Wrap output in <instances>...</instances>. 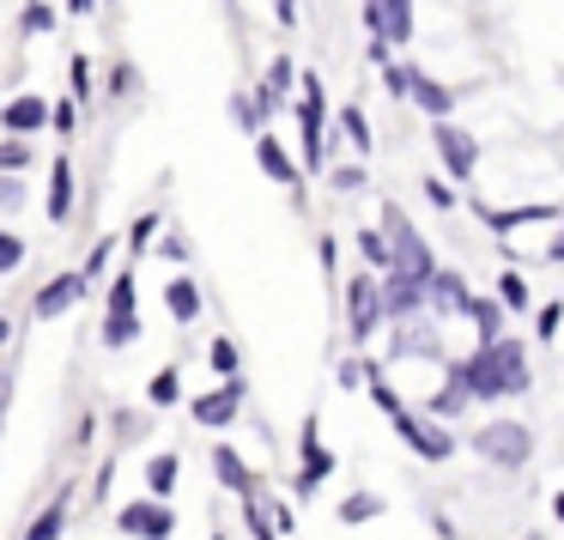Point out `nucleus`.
I'll return each instance as SVG.
<instances>
[{"label":"nucleus","mask_w":564,"mask_h":540,"mask_svg":"<svg viewBox=\"0 0 564 540\" xmlns=\"http://www.w3.org/2000/svg\"><path fill=\"white\" fill-rule=\"evenodd\" d=\"M467 370V389H474V401H510V395H522L528 382V346L510 341V334H498V341H486L474 358H462Z\"/></svg>","instance_id":"f257e3e1"},{"label":"nucleus","mask_w":564,"mask_h":540,"mask_svg":"<svg viewBox=\"0 0 564 540\" xmlns=\"http://www.w3.org/2000/svg\"><path fill=\"white\" fill-rule=\"evenodd\" d=\"M382 231H389V249H394V268L389 273H413V280H431V273H437L431 244L413 231V219H406L394 201H382Z\"/></svg>","instance_id":"f03ea898"},{"label":"nucleus","mask_w":564,"mask_h":540,"mask_svg":"<svg viewBox=\"0 0 564 540\" xmlns=\"http://www.w3.org/2000/svg\"><path fill=\"white\" fill-rule=\"evenodd\" d=\"M474 450L486 455L491 467H510V474H516V467H522L528 455H534V431L516 425V419H491V425H479V431H474Z\"/></svg>","instance_id":"7ed1b4c3"},{"label":"nucleus","mask_w":564,"mask_h":540,"mask_svg":"<svg viewBox=\"0 0 564 540\" xmlns=\"http://www.w3.org/2000/svg\"><path fill=\"white\" fill-rule=\"evenodd\" d=\"M382 322H389V310H382V280H370V273L346 280V334H352L358 346H370V334H382Z\"/></svg>","instance_id":"20e7f679"},{"label":"nucleus","mask_w":564,"mask_h":540,"mask_svg":"<svg viewBox=\"0 0 564 540\" xmlns=\"http://www.w3.org/2000/svg\"><path fill=\"white\" fill-rule=\"evenodd\" d=\"M116 534H128V540H171L176 534V510L147 492V498H134V504L116 510Z\"/></svg>","instance_id":"39448f33"},{"label":"nucleus","mask_w":564,"mask_h":540,"mask_svg":"<svg viewBox=\"0 0 564 540\" xmlns=\"http://www.w3.org/2000/svg\"><path fill=\"white\" fill-rule=\"evenodd\" d=\"M297 86H304V104H297V140H304V164L316 171V164L328 159V110H322V79L304 74Z\"/></svg>","instance_id":"423d86ee"},{"label":"nucleus","mask_w":564,"mask_h":540,"mask_svg":"<svg viewBox=\"0 0 564 540\" xmlns=\"http://www.w3.org/2000/svg\"><path fill=\"white\" fill-rule=\"evenodd\" d=\"M389 419H394V438H401L406 450L419 455V462H449V455H455V438L437 425V419L406 413V407H401V413H389Z\"/></svg>","instance_id":"0eeeda50"},{"label":"nucleus","mask_w":564,"mask_h":540,"mask_svg":"<svg viewBox=\"0 0 564 540\" xmlns=\"http://www.w3.org/2000/svg\"><path fill=\"white\" fill-rule=\"evenodd\" d=\"M243 395H249L243 377H225L219 389H207V395H195V401H188V419H195V425H207V431H225V425H237V413H243Z\"/></svg>","instance_id":"6e6552de"},{"label":"nucleus","mask_w":564,"mask_h":540,"mask_svg":"<svg viewBox=\"0 0 564 540\" xmlns=\"http://www.w3.org/2000/svg\"><path fill=\"white\" fill-rule=\"evenodd\" d=\"M431 147H437L443 171H449L455 183H467V176L479 171V140L467 134V128H455L449 116H443V122H431Z\"/></svg>","instance_id":"1a4fd4ad"},{"label":"nucleus","mask_w":564,"mask_h":540,"mask_svg":"<svg viewBox=\"0 0 564 540\" xmlns=\"http://www.w3.org/2000/svg\"><path fill=\"white\" fill-rule=\"evenodd\" d=\"M365 31L382 43H413V0H365Z\"/></svg>","instance_id":"9d476101"},{"label":"nucleus","mask_w":564,"mask_h":540,"mask_svg":"<svg viewBox=\"0 0 564 540\" xmlns=\"http://www.w3.org/2000/svg\"><path fill=\"white\" fill-rule=\"evenodd\" d=\"M297 450H304V467H297V486H292V492H297V498H316V486L334 474V455L316 443V419H304V431H297Z\"/></svg>","instance_id":"9b49d317"},{"label":"nucleus","mask_w":564,"mask_h":540,"mask_svg":"<svg viewBox=\"0 0 564 540\" xmlns=\"http://www.w3.org/2000/svg\"><path fill=\"white\" fill-rule=\"evenodd\" d=\"M0 128H7V134H43V128H50V98H37V91H19V98H7L0 104Z\"/></svg>","instance_id":"f8f14e48"},{"label":"nucleus","mask_w":564,"mask_h":540,"mask_svg":"<svg viewBox=\"0 0 564 540\" xmlns=\"http://www.w3.org/2000/svg\"><path fill=\"white\" fill-rule=\"evenodd\" d=\"M86 292H91V285L79 280V268H74V273H55V280L43 285L37 298H31V316H37V322H55V316H62V310H74V304H79V298H86Z\"/></svg>","instance_id":"ddd939ff"},{"label":"nucleus","mask_w":564,"mask_h":540,"mask_svg":"<svg viewBox=\"0 0 564 540\" xmlns=\"http://www.w3.org/2000/svg\"><path fill=\"white\" fill-rule=\"evenodd\" d=\"M382 310H389V322H406V316H419V310H431L425 280H413V273H389V280H382Z\"/></svg>","instance_id":"4468645a"},{"label":"nucleus","mask_w":564,"mask_h":540,"mask_svg":"<svg viewBox=\"0 0 564 540\" xmlns=\"http://www.w3.org/2000/svg\"><path fill=\"white\" fill-rule=\"evenodd\" d=\"M256 164H261V171H268L280 188H292V195H304V171H297V159H292V152H285L273 134H256Z\"/></svg>","instance_id":"2eb2a0df"},{"label":"nucleus","mask_w":564,"mask_h":540,"mask_svg":"<svg viewBox=\"0 0 564 540\" xmlns=\"http://www.w3.org/2000/svg\"><path fill=\"white\" fill-rule=\"evenodd\" d=\"M425 298H431V310H443V316H462V310H467V298H474V292H467V280H462V273L437 268V273L425 280Z\"/></svg>","instance_id":"dca6fc26"},{"label":"nucleus","mask_w":564,"mask_h":540,"mask_svg":"<svg viewBox=\"0 0 564 540\" xmlns=\"http://www.w3.org/2000/svg\"><path fill=\"white\" fill-rule=\"evenodd\" d=\"M292 79H297L292 55H273L268 79H261V91H256V110H261V116H273V110H280V104H285V91H292Z\"/></svg>","instance_id":"f3484780"},{"label":"nucleus","mask_w":564,"mask_h":540,"mask_svg":"<svg viewBox=\"0 0 564 540\" xmlns=\"http://www.w3.org/2000/svg\"><path fill=\"white\" fill-rule=\"evenodd\" d=\"M213 474H219V486L237 492V498H249V492H256V474H249V462L231 450V443H219V450H213Z\"/></svg>","instance_id":"a211bd4d"},{"label":"nucleus","mask_w":564,"mask_h":540,"mask_svg":"<svg viewBox=\"0 0 564 540\" xmlns=\"http://www.w3.org/2000/svg\"><path fill=\"white\" fill-rule=\"evenodd\" d=\"M406 98H413L419 110L431 116V122H443V116L455 110V91H449V86H437L431 74H419V67H413V86H406Z\"/></svg>","instance_id":"6ab92c4d"},{"label":"nucleus","mask_w":564,"mask_h":540,"mask_svg":"<svg viewBox=\"0 0 564 540\" xmlns=\"http://www.w3.org/2000/svg\"><path fill=\"white\" fill-rule=\"evenodd\" d=\"M164 310H171L176 322H200V280H195V273L164 280Z\"/></svg>","instance_id":"aec40b11"},{"label":"nucleus","mask_w":564,"mask_h":540,"mask_svg":"<svg viewBox=\"0 0 564 540\" xmlns=\"http://www.w3.org/2000/svg\"><path fill=\"white\" fill-rule=\"evenodd\" d=\"M467 401H474V389H467V370H462V365H449L443 389L431 395V413H437V419H462V413H467Z\"/></svg>","instance_id":"412c9836"},{"label":"nucleus","mask_w":564,"mask_h":540,"mask_svg":"<svg viewBox=\"0 0 564 540\" xmlns=\"http://www.w3.org/2000/svg\"><path fill=\"white\" fill-rule=\"evenodd\" d=\"M98 341H104V353H122V346H134V341H140V316H134V310H104Z\"/></svg>","instance_id":"4be33fe9"},{"label":"nucleus","mask_w":564,"mask_h":540,"mask_svg":"<svg viewBox=\"0 0 564 540\" xmlns=\"http://www.w3.org/2000/svg\"><path fill=\"white\" fill-rule=\"evenodd\" d=\"M43 207H50V219L62 225L67 213H74V164L67 159H55V171H50V195H43Z\"/></svg>","instance_id":"5701e85b"},{"label":"nucleus","mask_w":564,"mask_h":540,"mask_svg":"<svg viewBox=\"0 0 564 540\" xmlns=\"http://www.w3.org/2000/svg\"><path fill=\"white\" fill-rule=\"evenodd\" d=\"M462 316L474 322L479 346H486V341H498V334H503V304H498V298H467V310H462Z\"/></svg>","instance_id":"b1692460"},{"label":"nucleus","mask_w":564,"mask_h":540,"mask_svg":"<svg viewBox=\"0 0 564 540\" xmlns=\"http://www.w3.org/2000/svg\"><path fill=\"white\" fill-rule=\"evenodd\" d=\"M491 231H516V225H546V219H564V207H516V213H479Z\"/></svg>","instance_id":"393cba45"},{"label":"nucleus","mask_w":564,"mask_h":540,"mask_svg":"<svg viewBox=\"0 0 564 540\" xmlns=\"http://www.w3.org/2000/svg\"><path fill=\"white\" fill-rule=\"evenodd\" d=\"M176 474H183V462H176L171 450H159V455L147 462V492H152V498H171V492H176Z\"/></svg>","instance_id":"a878e982"},{"label":"nucleus","mask_w":564,"mask_h":540,"mask_svg":"<svg viewBox=\"0 0 564 540\" xmlns=\"http://www.w3.org/2000/svg\"><path fill=\"white\" fill-rule=\"evenodd\" d=\"M352 244H358V256H365L370 268H382V273L394 268V249H389V231H370V225H365V231H358Z\"/></svg>","instance_id":"bb28decb"},{"label":"nucleus","mask_w":564,"mask_h":540,"mask_svg":"<svg viewBox=\"0 0 564 540\" xmlns=\"http://www.w3.org/2000/svg\"><path fill=\"white\" fill-rule=\"evenodd\" d=\"M382 516V498L377 492H352V498H340V522L358 528V522H377Z\"/></svg>","instance_id":"cd10ccee"},{"label":"nucleus","mask_w":564,"mask_h":540,"mask_svg":"<svg viewBox=\"0 0 564 540\" xmlns=\"http://www.w3.org/2000/svg\"><path fill=\"white\" fill-rule=\"evenodd\" d=\"M159 231H164V219H159V213H140V219L128 225L122 249H128V256H147V249H152V237H159Z\"/></svg>","instance_id":"c85d7f7f"},{"label":"nucleus","mask_w":564,"mask_h":540,"mask_svg":"<svg viewBox=\"0 0 564 540\" xmlns=\"http://www.w3.org/2000/svg\"><path fill=\"white\" fill-rule=\"evenodd\" d=\"M243 528H249V540H280L273 516L261 510V492H249V498H243Z\"/></svg>","instance_id":"c756f323"},{"label":"nucleus","mask_w":564,"mask_h":540,"mask_svg":"<svg viewBox=\"0 0 564 540\" xmlns=\"http://www.w3.org/2000/svg\"><path fill=\"white\" fill-rule=\"evenodd\" d=\"M62 534H67V504H62V498H55V504H50V510H43V516H37V522H31V528H25V540H62Z\"/></svg>","instance_id":"7c9ffc66"},{"label":"nucleus","mask_w":564,"mask_h":540,"mask_svg":"<svg viewBox=\"0 0 564 540\" xmlns=\"http://www.w3.org/2000/svg\"><path fill=\"white\" fill-rule=\"evenodd\" d=\"M19 31H25V37H50V31H55V7H50V0H25Z\"/></svg>","instance_id":"2f4dec72"},{"label":"nucleus","mask_w":564,"mask_h":540,"mask_svg":"<svg viewBox=\"0 0 564 540\" xmlns=\"http://www.w3.org/2000/svg\"><path fill=\"white\" fill-rule=\"evenodd\" d=\"M140 273L134 268H122V273H116V280H110V292H104V310H134V298H140Z\"/></svg>","instance_id":"473e14b6"},{"label":"nucleus","mask_w":564,"mask_h":540,"mask_svg":"<svg viewBox=\"0 0 564 540\" xmlns=\"http://www.w3.org/2000/svg\"><path fill=\"white\" fill-rule=\"evenodd\" d=\"M340 134L352 140V152H370V140H377V134H370V122H365V110H358V104H346V110H340Z\"/></svg>","instance_id":"72a5a7b5"},{"label":"nucleus","mask_w":564,"mask_h":540,"mask_svg":"<svg viewBox=\"0 0 564 540\" xmlns=\"http://www.w3.org/2000/svg\"><path fill=\"white\" fill-rule=\"evenodd\" d=\"M116 249H122V237H98V244H91V256H86V268H79V280H104V268H110V256Z\"/></svg>","instance_id":"f704fd0d"},{"label":"nucleus","mask_w":564,"mask_h":540,"mask_svg":"<svg viewBox=\"0 0 564 540\" xmlns=\"http://www.w3.org/2000/svg\"><path fill=\"white\" fill-rule=\"evenodd\" d=\"M25 164H31V140L7 134V140H0V176H19Z\"/></svg>","instance_id":"c9c22d12"},{"label":"nucleus","mask_w":564,"mask_h":540,"mask_svg":"<svg viewBox=\"0 0 564 540\" xmlns=\"http://www.w3.org/2000/svg\"><path fill=\"white\" fill-rule=\"evenodd\" d=\"M498 304H503V310H528V280H522L516 268L498 273Z\"/></svg>","instance_id":"e433bc0d"},{"label":"nucleus","mask_w":564,"mask_h":540,"mask_svg":"<svg viewBox=\"0 0 564 540\" xmlns=\"http://www.w3.org/2000/svg\"><path fill=\"white\" fill-rule=\"evenodd\" d=\"M147 395H152V407H176L183 401V377H176V370H159V377L147 382Z\"/></svg>","instance_id":"4c0bfd02"},{"label":"nucleus","mask_w":564,"mask_h":540,"mask_svg":"<svg viewBox=\"0 0 564 540\" xmlns=\"http://www.w3.org/2000/svg\"><path fill=\"white\" fill-rule=\"evenodd\" d=\"M67 86H74V104H91V98H98V86H91V62H86V55H74V67H67Z\"/></svg>","instance_id":"58836bf2"},{"label":"nucleus","mask_w":564,"mask_h":540,"mask_svg":"<svg viewBox=\"0 0 564 540\" xmlns=\"http://www.w3.org/2000/svg\"><path fill=\"white\" fill-rule=\"evenodd\" d=\"M231 122L243 128V134H261V122H268V116L256 110V98H243V91H237V98H231Z\"/></svg>","instance_id":"ea45409f"},{"label":"nucleus","mask_w":564,"mask_h":540,"mask_svg":"<svg viewBox=\"0 0 564 540\" xmlns=\"http://www.w3.org/2000/svg\"><path fill=\"white\" fill-rule=\"evenodd\" d=\"M328 183L340 188V195H358V188H365V164H334Z\"/></svg>","instance_id":"a19ab883"},{"label":"nucleus","mask_w":564,"mask_h":540,"mask_svg":"<svg viewBox=\"0 0 564 540\" xmlns=\"http://www.w3.org/2000/svg\"><path fill=\"white\" fill-rule=\"evenodd\" d=\"M134 91H140V74L128 62H116L110 67V98H134Z\"/></svg>","instance_id":"79ce46f5"},{"label":"nucleus","mask_w":564,"mask_h":540,"mask_svg":"<svg viewBox=\"0 0 564 540\" xmlns=\"http://www.w3.org/2000/svg\"><path fill=\"white\" fill-rule=\"evenodd\" d=\"M50 128H55V134H74V128H79V104L74 98L50 104Z\"/></svg>","instance_id":"37998d69"},{"label":"nucleus","mask_w":564,"mask_h":540,"mask_svg":"<svg viewBox=\"0 0 564 540\" xmlns=\"http://www.w3.org/2000/svg\"><path fill=\"white\" fill-rule=\"evenodd\" d=\"M207 365L219 370V377H237V346L231 341H213L207 346Z\"/></svg>","instance_id":"c03bdc74"},{"label":"nucleus","mask_w":564,"mask_h":540,"mask_svg":"<svg viewBox=\"0 0 564 540\" xmlns=\"http://www.w3.org/2000/svg\"><path fill=\"white\" fill-rule=\"evenodd\" d=\"M382 86H389L394 98H406V86H413V67H401V62H382Z\"/></svg>","instance_id":"a18cd8bd"},{"label":"nucleus","mask_w":564,"mask_h":540,"mask_svg":"<svg viewBox=\"0 0 564 540\" xmlns=\"http://www.w3.org/2000/svg\"><path fill=\"white\" fill-rule=\"evenodd\" d=\"M19 261H25V244H19L13 231H0V273H13Z\"/></svg>","instance_id":"49530a36"},{"label":"nucleus","mask_w":564,"mask_h":540,"mask_svg":"<svg viewBox=\"0 0 564 540\" xmlns=\"http://www.w3.org/2000/svg\"><path fill=\"white\" fill-rule=\"evenodd\" d=\"M558 322H564V304H540L534 334H540V341H552V334H558Z\"/></svg>","instance_id":"de8ad7c7"},{"label":"nucleus","mask_w":564,"mask_h":540,"mask_svg":"<svg viewBox=\"0 0 564 540\" xmlns=\"http://www.w3.org/2000/svg\"><path fill=\"white\" fill-rule=\"evenodd\" d=\"M0 207H7V213H19V207H25V183H13V176H0Z\"/></svg>","instance_id":"09e8293b"},{"label":"nucleus","mask_w":564,"mask_h":540,"mask_svg":"<svg viewBox=\"0 0 564 540\" xmlns=\"http://www.w3.org/2000/svg\"><path fill=\"white\" fill-rule=\"evenodd\" d=\"M425 201H431V207L449 213V207H455V188H449V183H425Z\"/></svg>","instance_id":"8fccbe9b"},{"label":"nucleus","mask_w":564,"mask_h":540,"mask_svg":"<svg viewBox=\"0 0 564 540\" xmlns=\"http://www.w3.org/2000/svg\"><path fill=\"white\" fill-rule=\"evenodd\" d=\"M110 486H116V467H110V462H104V467H98V479H91V498H98V504H104V498H110Z\"/></svg>","instance_id":"3c124183"},{"label":"nucleus","mask_w":564,"mask_h":540,"mask_svg":"<svg viewBox=\"0 0 564 540\" xmlns=\"http://www.w3.org/2000/svg\"><path fill=\"white\" fill-rule=\"evenodd\" d=\"M334 382H340V389H358V382H365V365H358V358H346L340 377H334Z\"/></svg>","instance_id":"603ef678"},{"label":"nucleus","mask_w":564,"mask_h":540,"mask_svg":"<svg viewBox=\"0 0 564 540\" xmlns=\"http://www.w3.org/2000/svg\"><path fill=\"white\" fill-rule=\"evenodd\" d=\"M268 516H273V528H280V534H297V516H292V510H285V504H273V510H268Z\"/></svg>","instance_id":"864d4df0"},{"label":"nucleus","mask_w":564,"mask_h":540,"mask_svg":"<svg viewBox=\"0 0 564 540\" xmlns=\"http://www.w3.org/2000/svg\"><path fill=\"white\" fill-rule=\"evenodd\" d=\"M273 13H280L285 31H292V25H297V0H273Z\"/></svg>","instance_id":"5fc2aeb1"},{"label":"nucleus","mask_w":564,"mask_h":540,"mask_svg":"<svg viewBox=\"0 0 564 540\" xmlns=\"http://www.w3.org/2000/svg\"><path fill=\"white\" fill-rule=\"evenodd\" d=\"M67 13H74V19H86V13H98V0H67Z\"/></svg>","instance_id":"6e6d98bb"},{"label":"nucleus","mask_w":564,"mask_h":540,"mask_svg":"<svg viewBox=\"0 0 564 540\" xmlns=\"http://www.w3.org/2000/svg\"><path fill=\"white\" fill-rule=\"evenodd\" d=\"M546 256H552V261H564V231L552 237V249H546Z\"/></svg>","instance_id":"4d7b16f0"},{"label":"nucleus","mask_w":564,"mask_h":540,"mask_svg":"<svg viewBox=\"0 0 564 540\" xmlns=\"http://www.w3.org/2000/svg\"><path fill=\"white\" fill-rule=\"evenodd\" d=\"M7 341H13V322H7V316H0V346H7Z\"/></svg>","instance_id":"13d9d810"},{"label":"nucleus","mask_w":564,"mask_h":540,"mask_svg":"<svg viewBox=\"0 0 564 540\" xmlns=\"http://www.w3.org/2000/svg\"><path fill=\"white\" fill-rule=\"evenodd\" d=\"M552 516H558V522H564V492H558V498H552Z\"/></svg>","instance_id":"bf43d9fd"},{"label":"nucleus","mask_w":564,"mask_h":540,"mask_svg":"<svg viewBox=\"0 0 564 540\" xmlns=\"http://www.w3.org/2000/svg\"><path fill=\"white\" fill-rule=\"evenodd\" d=\"M0 419H7V401H0Z\"/></svg>","instance_id":"052dcab7"},{"label":"nucleus","mask_w":564,"mask_h":540,"mask_svg":"<svg viewBox=\"0 0 564 540\" xmlns=\"http://www.w3.org/2000/svg\"><path fill=\"white\" fill-rule=\"evenodd\" d=\"M225 7H231V0H225Z\"/></svg>","instance_id":"680f3d73"}]
</instances>
